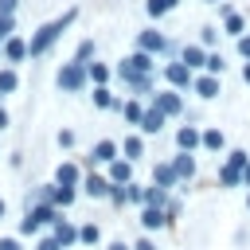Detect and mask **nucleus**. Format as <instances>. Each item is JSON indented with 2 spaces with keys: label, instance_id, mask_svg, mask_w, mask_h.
Segmentation results:
<instances>
[{
  "label": "nucleus",
  "instance_id": "2f4dec72",
  "mask_svg": "<svg viewBox=\"0 0 250 250\" xmlns=\"http://www.w3.org/2000/svg\"><path fill=\"white\" fill-rule=\"evenodd\" d=\"M4 39H12V16L0 12V43H4Z\"/></svg>",
  "mask_w": 250,
  "mask_h": 250
},
{
  "label": "nucleus",
  "instance_id": "20e7f679",
  "mask_svg": "<svg viewBox=\"0 0 250 250\" xmlns=\"http://www.w3.org/2000/svg\"><path fill=\"white\" fill-rule=\"evenodd\" d=\"M176 145H180L184 152H191V148H199V145H203V133H199L195 125H184V129L176 133Z\"/></svg>",
  "mask_w": 250,
  "mask_h": 250
},
{
  "label": "nucleus",
  "instance_id": "7c9ffc66",
  "mask_svg": "<svg viewBox=\"0 0 250 250\" xmlns=\"http://www.w3.org/2000/svg\"><path fill=\"white\" fill-rule=\"evenodd\" d=\"M35 250H62V242L55 238V234H47V238H39V246Z\"/></svg>",
  "mask_w": 250,
  "mask_h": 250
},
{
  "label": "nucleus",
  "instance_id": "f8f14e48",
  "mask_svg": "<svg viewBox=\"0 0 250 250\" xmlns=\"http://www.w3.org/2000/svg\"><path fill=\"white\" fill-rule=\"evenodd\" d=\"M152 184H156V188H176V184H180V176H176V168H172V164H160V168L152 172Z\"/></svg>",
  "mask_w": 250,
  "mask_h": 250
},
{
  "label": "nucleus",
  "instance_id": "dca6fc26",
  "mask_svg": "<svg viewBox=\"0 0 250 250\" xmlns=\"http://www.w3.org/2000/svg\"><path fill=\"white\" fill-rule=\"evenodd\" d=\"M55 184H59V188H74V184H78V168H74V164H59Z\"/></svg>",
  "mask_w": 250,
  "mask_h": 250
},
{
  "label": "nucleus",
  "instance_id": "b1692460",
  "mask_svg": "<svg viewBox=\"0 0 250 250\" xmlns=\"http://www.w3.org/2000/svg\"><path fill=\"white\" fill-rule=\"evenodd\" d=\"M16 86H20V78H16V70H12V66H4V70H0V94H12Z\"/></svg>",
  "mask_w": 250,
  "mask_h": 250
},
{
  "label": "nucleus",
  "instance_id": "1a4fd4ad",
  "mask_svg": "<svg viewBox=\"0 0 250 250\" xmlns=\"http://www.w3.org/2000/svg\"><path fill=\"white\" fill-rule=\"evenodd\" d=\"M168 82L172 86H191V66L188 62H172L168 66Z\"/></svg>",
  "mask_w": 250,
  "mask_h": 250
},
{
  "label": "nucleus",
  "instance_id": "37998d69",
  "mask_svg": "<svg viewBox=\"0 0 250 250\" xmlns=\"http://www.w3.org/2000/svg\"><path fill=\"white\" fill-rule=\"evenodd\" d=\"M242 78H246V82H250V62H246V66H242Z\"/></svg>",
  "mask_w": 250,
  "mask_h": 250
},
{
  "label": "nucleus",
  "instance_id": "a18cd8bd",
  "mask_svg": "<svg viewBox=\"0 0 250 250\" xmlns=\"http://www.w3.org/2000/svg\"><path fill=\"white\" fill-rule=\"evenodd\" d=\"M207 4H215V0H207Z\"/></svg>",
  "mask_w": 250,
  "mask_h": 250
},
{
  "label": "nucleus",
  "instance_id": "f03ea898",
  "mask_svg": "<svg viewBox=\"0 0 250 250\" xmlns=\"http://www.w3.org/2000/svg\"><path fill=\"white\" fill-rule=\"evenodd\" d=\"M86 78H90V66H86V62H78V59H74V62H66V66L59 70V86H62V90H70V94H74V90H82V86H86Z\"/></svg>",
  "mask_w": 250,
  "mask_h": 250
},
{
  "label": "nucleus",
  "instance_id": "bb28decb",
  "mask_svg": "<svg viewBox=\"0 0 250 250\" xmlns=\"http://www.w3.org/2000/svg\"><path fill=\"white\" fill-rule=\"evenodd\" d=\"M121 148H125V160H137V156H141V137H125Z\"/></svg>",
  "mask_w": 250,
  "mask_h": 250
},
{
  "label": "nucleus",
  "instance_id": "423d86ee",
  "mask_svg": "<svg viewBox=\"0 0 250 250\" xmlns=\"http://www.w3.org/2000/svg\"><path fill=\"white\" fill-rule=\"evenodd\" d=\"M152 105H156L164 117H168V113H180V94H176V90H164V94H156Z\"/></svg>",
  "mask_w": 250,
  "mask_h": 250
},
{
  "label": "nucleus",
  "instance_id": "0eeeda50",
  "mask_svg": "<svg viewBox=\"0 0 250 250\" xmlns=\"http://www.w3.org/2000/svg\"><path fill=\"white\" fill-rule=\"evenodd\" d=\"M164 223H168V215H164L160 207H145V211H141V227H145V230H160Z\"/></svg>",
  "mask_w": 250,
  "mask_h": 250
},
{
  "label": "nucleus",
  "instance_id": "473e14b6",
  "mask_svg": "<svg viewBox=\"0 0 250 250\" xmlns=\"http://www.w3.org/2000/svg\"><path fill=\"white\" fill-rule=\"evenodd\" d=\"M39 230V223L31 219V215H23V223H20V234H35Z\"/></svg>",
  "mask_w": 250,
  "mask_h": 250
},
{
  "label": "nucleus",
  "instance_id": "c03bdc74",
  "mask_svg": "<svg viewBox=\"0 0 250 250\" xmlns=\"http://www.w3.org/2000/svg\"><path fill=\"white\" fill-rule=\"evenodd\" d=\"M4 215H8V203H4V199H0V219H4Z\"/></svg>",
  "mask_w": 250,
  "mask_h": 250
},
{
  "label": "nucleus",
  "instance_id": "6e6552de",
  "mask_svg": "<svg viewBox=\"0 0 250 250\" xmlns=\"http://www.w3.org/2000/svg\"><path fill=\"white\" fill-rule=\"evenodd\" d=\"M55 238H59L62 246H74V242H78V227H74L70 219H59V223H55Z\"/></svg>",
  "mask_w": 250,
  "mask_h": 250
},
{
  "label": "nucleus",
  "instance_id": "a19ab883",
  "mask_svg": "<svg viewBox=\"0 0 250 250\" xmlns=\"http://www.w3.org/2000/svg\"><path fill=\"white\" fill-rule=\"evenodd\" d=\"M242 184H246V188H250V164H246V172H242Z\"/></svg>",
  "mask_w": 250,
  "mask_h": 250
},
{
  "label": "nucleus",
  "instance_id": "412c9836",
  "mask_svg": "<svg viewBox=\"0 0 250 250\" xmlns=\"http://www.w3.org/2000/svg\"><path fill=\"white\" fill-rule=\"evenodd\" d=\"M184 62H188V66H207L203 47H184Z\"/></svg>",
  "mask_w": 250,
  "mask_h": 250
},
{
  "label": "nucleus",
  "instance_id": "f704fd0d",
  "mask_svg": "<svg viewBox=\"0 0 250 250\" xmlns=\"http://www.w3.org/2000/svg\"><path fill=\"white\" fill-rule=\"evenodd\" d=\"M59 145H62V148H70V145H74V133H70V129H62V133H59Z\"/></svg>",
  "mask_w": 250,
  "mask_h": 250
},
{
  "label": "nucleus",
  "instance_id": "a211bd4d",
  "mask_svg": "<svg viewBox=\"0 0 250 250\" xmlns=\"http://www.w3.org/2000/svg\"><path fill=\"white\" fill-rule=\"evenodd\" d=\"M223 16H227V35H238V39H242V27H246V20H242L238 12H227V8H223Z\"/></svg>",
  "mask_w": 250,
  "mask_h": 250
},
{
  "label": "nucleus",
  "instance_id": "ea45409f",
  "mask_svg": "<svg viewBox=\"0 0 250 250\" xmlns=\"http://www.w3.org/2000/svg\"><path fill=\"white\" fill-rule=\"evenodd\" d=\"M109 250H129V246L125 242H109Z\"/></svg>",
  "mask_w": 250,
  "mask_h": 250
},
{
  "label": "nucleus",
  "instance_id": "6ab92c4d",
  "mask_svg": "<svg viewBox=\"0 0 250 250\" xmlns=\"http://www.w3.org/2000/svg\"><path fill=\"white\" fill-rule=\"evenodd\" d=\"M219 180H223L227 188H234V184H242V168H234V164H223V168H219Z\"/></svg>",
  "mask_w": 250,
  "mask_h": 250
},
{
  "label": "nucleus",
  "instance_id": "7ed1b4c3",
  "mask_svg": "<svg viewBox=\"0 0 250 250\" xmlns=\"http://www.w3.org/2000/svg\"><path fill=\"white\" fill-rule=\"evenodd\" d=\"M82 188H86V195H94V199H109L113 180H105V176H86V180H82Z\"/></svg>",
  "mask_w": 250,
  "mask_h": 250
},
{
  "label": "nucleus",
  "instance_id": "49530a36",
  "mask_svg": "<svg viewBox=\"0 0 250 250\" xmlns=\"http://www.w3.org/2000/svg\"><path fill=\"white\" fill-rule=\"evenodd\" d=\"M246 203H250V199H246Z\"/></svg>",
  "mask_w": 250,
  "mask_h": 250
},
{
  "label": "nucleus",
  "instance_id": "39448f33",
  "mask_svg": "<svg viewBox=\"0 0 250 250\" xmlns=\"http://www.w3.org/2000/svg\"><path fill=\"white\" fill-rule=\"evenodd\" d=\"M23 55H31V47H27V43H23L20 35H12V39H4V59H8V62H20Z\"/></svg>",
  "mask_w": 250,
  "mask_h": 250
},
{
  "label": "nucleus",
  "instance_id": "c756f323",
  "mask_svg": "<svg viewBox=\"0 0 250 250\" xmlns=\"http://www.w3.org/2000/svg\"><path fill=\"white\" fill-rule=\"evenodd\" d=\"M223 66H227L223 55H207V70H211V74H223Z\"/></svg>",
  "mask_w": 250,
  "mask_h": 250
},
{
  "label": "nucleus",
  "instance_id": "aec40b11",
  "mask_svg": "<svg viewBox=\"0 0 250 250\" xmlns=\"http://www.w3.org/2000/svg\"><path fill=\"white\" fill-rule=\"evenodd\" d=\"M51 203H55V207H70V203H74V188H59V184H55Z\"/></svg>",
  "mask_w": 250,
  "mask_h": 250
},
{
  "label": "nucleus",
  "instance_id": "f3484780",
  "mask_svg": "<svg viewBox=\"0 0 250 250\" xmlns=\"http://www.w3.org/2000/svg\"><path fill=\"white\" fill-rule=\"evenodd\" d=\"M141 51H148V55H152V51H164V35H160V31H145V35H141Z\"/></svg>",
  "mask_w": 250,
  "mask_h": 250
},
{
  "label": "nucleus",
  "instance_id": "72a5a7b5",
  "mask_svg": "<svg viewBox=\"0 0 250 250\" xmlns=\"http://www.w3.org/2000/svg\"><path fill=\"white\" fill-rule=\"evenodd\" d=\"M90 55H94V43H90V39H86V43H82V47H78V62H86V59H90Z\"/></svg>",
  "mask_w": 250,
  "mask_h": 250
},
{
  "label": "nucleus",
  "instance_id": "9d476101",
  "mask_svg": "<svg viewBox=\"0 0 250 250\" xmlns=\"http://www.w3.org/2000/svg\"><path fill=\"white\" fill-rule=\"evenodd\" d=\"M164 129V113L152 105V109H145V117H141V133H160Z\"/></svg>",
  "mask_w": 250,
  "mask_h": 250
},
{
  "label": "nucleus",
  "instance_id": "9b49d317",
  "mask_svg": "<svg viewBox=\"0 0 250 250\" xmlns=\"http://www.w3.org/2000/svg\"><path fill=\"white\" fill-rule=\"evenodd\" d=\"M94 160L98 164H113L117 160V141H98L94 145Z\"/></svg>",
  "mask_w": 250,
  "mask_h": 250
},
{
  "label": "nucleus",
  "instance_id": "cd10ccee",
  "mask_svg": "<svg viewBox=\"0 0 250 250\" xmlns=\"http://www.w3.org/2000/svg\"><path fill=\"white\" fill-rule=\"evenodd\" d=\"M94 105H102V109H109V105H113V98H109V90H105V86H98V90H94Z\"/></svg>",
  "mask_w": 250,
  "mask_h": 250
},
{
  "label": "nucleus",
  "instance_id": "a878e982",
  "mask_svg": "<svg viewBox=\"0 0 250 250\" xmlns=\"http://www.w3.org/2000/svg\"><path fill=\"white\" fill-rule=\"evenodd\" d=\"M176 4H180V0H148V16H156V20H160V16H164L168 8H176Z\"/></svg>",
  "mask_w": 250,
  "mask_h": 250
},
{
  "label": "nucleus",
  "instance_id": "e433bc0d",
  "mask_svg": "<svg viewBox=\"0 0 250 250\" xmlns=\"http://www.w3.org/2000/svg\"><path fill=\"white\" fill-rule=\"evenodd\" d=\"M0 250H23L20 238H0Z\"/></svg>",
  "mask_w": 250,
  "mask_h": 250
},
{
  "label": "nucleus",
  "instance_id": "c9c22d12",
  "mask_svg": "<svg viewBox=\"0 0 250 250\" xmlns=\"http://www.w3.org/2000/svg\"><path fill=\"white\" fill-rule=\"evenodd\" d=\"M238 51H242V59L250 62V35H242V39H238Z\"/></svg>",
  "mask_w": 250,
  "mask_h": 250
},
{
  "label": "nucleus",
  "instance_id": "393cba45",
  "mask_svg": "<svg viewBox=\"0 0 250 250\" xmlns=\"http://www.w3.org/2000/svg\"><path fill=\"white\" fill-rule=\"evenodd\" d=\"M90 82L105 86V82H109V66H102V62H90Z\"/></svg>",
  "mask_w": 250,
  "mask_h": 250
},
{
  "label": "nucleus",
  "instance_id": "4c0bfd02",
  "mask_svg": "<svg viewBox=\"0 0 250 250\" xmlns=\"http://www.w3.org/2000/svg\"><path fill=\"white\" fill-rule=\"evenodd\" d=\"M0 12H4V16H12V12H16V0H0Z\"/></svg>",
  "mask_w": 250,
  "mask_h": 250
},
{
  "label": "nucleus",
  "instance_id": "79ce46f5",
  "mask_svg": "<svg viewBox=\"0 0 250 250\" xmlns=\"http://www.w3.org/2000/svg\"><path fill=\"white\" fill-rule=\"evenodd\" d=\"M4 125H8V113H4V109H0V129H4Z\"/></svg>",
  "mask_w": 250,
  "mask_h": 250
},
{
  "label": "nucleus",
  "instance_id": "c85d7f7f",
  "mask_svg": "<svg viewBox=\"0 0 250 250\" xmlns=\"http://www.w3.org/2000/svg\"><path fill=\"white\" fill-rule=\"evenodd\" d=\"M121 109H125V117H129L133 125H141V117H145V109H141L137 102H129V105H121Z\"/></svg>",
  "mask_w": 250,
  "mask_h": 250
},
{
  "label": "nucleus",
  "instance_id": "5701e85b",
  "mask_svg": "<svg viewBox=\"0 0 250 250\" xmlns=\"http://www.w3.org/2000/svg\"><path fill=\"white\" fill-rule=\"evenodd\" d=\"M98 238H102V230H98L94 223H86V227H78V242H86V246H98Z\"/></svg>",
  "mask_w": 250,
  "mask_h": 250
},
{
  "label": "nucleus",
  "instance_id": "f257e3e1",
  "mask_svg": "<svg viewBox=\"0 0 250 250\" xmlns=\"http://www.w3.org/2000/svg\"><path fill=\"white\" fill-rule=\"evenodd\" d=\"M70 20H74V12H66L62 20H51V23H43V27L31 35V43H27V47H31V55H43V51H47V47H51V43H55L62 31H66V23H70Z\"/></svg>",
  "mask_w": 250,
  "mask_h": 250
},
{
  "label": "nucleus",
  "instance_id": "4468645a",
  "mask_svg": "<svg viewBox=\"0 0 250 250\" xmlns=\"http://www.w3.org/2000/svg\"><path fill=\"white\" fill-rule=\"evenodd\" d=\"M195 94H199V98H215V94H219V78H215V74L195 78Z\"/></svg>",
  "mask_w": 250,
  "mask_h": 250
},
{
  "label": "nucleus",
  "instance_id": "ddd939ff",
  "mask_svg": "<svg viewBox=\"0 0 250 250\" xmlns=\"http://www.w3.org/2000/svg\"><path fill=\"white\" fill-rule=\"evenodd\" d=\"M172 168H176L180 180H191V176H195V160H191V152H180V156L172 160Z\"/></svg>",
  "mask_w": 250,
  "mask_h": 250
},
{
  "label": "nucleus",
  "instance_id": "2eb2a0df",
  "mask_svg": "<svg viewBox=\"0 0 250 250\" xmlns=\"http://www.w3.org/2000/svg\"><path fill=\"white\" fill-rule=\"evenodd\" d=\"M129 176H133V164L129 160H113L109 164V180L113 184H129Z\"/></svg>",
  "mask_w": 250,
  "mask_h": 250
},
{
  "label": "nucleus",
  "instance_id": "58836bf2",
  "mask_svg": "<svg viewBox=\"0 0 250 250\" xmlns=\"http://www.w3.org/2000/svg\"><path fill=\"white\" fill-rule=\"evenodd\" d=\"M133 250H156V246H152V238H141V242H137Z\"/></svg>",
  "mask_w": 250,
  "mask_h": 250
},
{
  "label": "nucleus",
  "instance_id": "4be33fe9",
  "mask_svg": "<svg viewBox=\"0 0 250 250\" xmlns=\"http://www.w3.org/2000/svg\"><path fill=\"white\" fill-rule=\"evenodd\" d=\"M223 145H227V137H223L219 129H207V133H203V148H211V152H219Z\"/></svg>",
  "mask_w": 250,
  "mask_h": 250
}]
</instances>
